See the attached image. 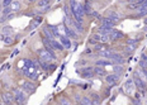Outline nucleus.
I'll use <instances>...</instances> for the list:
<instances>
[{
  "instance_id": "nucleus-25",
  "label": "nucleus",
  "mask_w": 147,
  "mask_h": 105,
  "mask_svg": "<svg viewBox=\"0 0 147 105\" xmlns=\"http://www.w3.org/2000/svg\"><path fill=\"white\" fill-rule=\"evenodd\" d=\"M100 38H102V37L98 34V33H95V34H93V36L90 37V39H89V43H90V44H96V43L100 42Z\"/></svg>"
},
{
  "instance_id": "nucleus-29",
  "label": "nucleus",
  "mask_w": 147,
  "mask_h": 105,
  "mask_svg": "<svg viewBox=\"0 0 147 105\" xmlns=\"http://www.w3.org/2000/svg\"><path fill=\"white\" fill-rule=\"evenodd\" d=\"M145 15H147V8L142 7V8H140L138 10H137V14H136V17H140V18H142V17H145Z\"/></svg>"
},
{
  "instance_id": "nucleus-43",
  "label": "nucleus",
  "mask_w": 147,
  "mask_h": 105,
  "mask_svg": "<svg viewBox=\"0 0 147 105\" xmlns=\"http://www.w3.org/2000/svg\"><path fill=\"white\" fill-rule=\"evenodd\" d=\"M74 105H81L80 103H76V104H74Z\"/></svg>"
},
{
  "instance_id": "nucleus-39",
  "label": "nucleus",
  "mask_w": 147,
  "mask_h": 105,
  "mask_svg": "<svg viewBox=\"0 0 147 105\" xmlns=\"http://www.w3.org/2000/svg\"><path fill=\"white\" fill-rule=\"evenodd\" d=\"M4 38H5V36L3 34V33H0V41L3 42V41H4Z\"/></svg>"
},
{
  "instance_id": "nucleus-33",
  "label": "nucleus",
  "mask_w": 147,
  "mask_h": 105,
  "mask_svg": "<svg viewBox=\"0 0 147 105\" xmlns=\"http://www.w3.org/2000/svg\"><path fill=\"white\" fill-rule=\"evenodd\" d=\"M104 49H105V44H104V43H96V44H94V51L102 52Z\"/></svg>"
},
{
  "instance_id": "nucleus-26",
  "label": "nucleus",
  "mask_w": 147,
  "mask_h": 105,
  "mask_svg": "<svg viewBox=\"0 0 147 105\" xmlns=\"http://www.w3.org/2000/svg\"><path fill=\"white\" fill-rule=\"evenodd\" d=\"M113 71H114L115 75L121 76L122 73H123V71H124V67L121 66V65H114V66H113Z\"/></svg>"
},
{
  "instance_id": "nucleus-1",
  "label": "nucleus",
  "mask_w": 147,
  "mask_h": 105,
  "mask_svg": "<svg viewBox=\"0 0 147 105\" xmlns=\"http://www.w3.org/2000/svg\"><path fill=\"white\" fill-rule=\"evenodd\" d=\"M133 82H134V86H136V89L138 90V92L141 95H142L143 98L147 96V82L145 81V80L140 79L138 76H137V73L134 72L133 73Z\"/></svg>"
},
{
  "instance_id": "nucleus-46",
  "label": "nucleus",
  "mask_w": 147,
  "mask_h": 105,
  "mask_svg": "<svg viewBox=\"0 0 147 105\" xmlns=\"http://www.w3.org/2000/svg\"><path fill=\"white\" fill-rule=\"evenodd\" d=\"M146 82H147V79H146Z\"/></svg>"
},
{
  "instance_id": "nucleus-11",
  "label": "nucleus",
  "mask_w": 147,
  "mask_h": 105,
  "mask_svg": "<svg viewBox=\"0 0 147 105\" xmlns=\"http://www.w3.org/2000/svg\"><path fill=\"white\" fill-rule=\"evenodd\" d=\"M110 41H119V39H122V38H124V34L121 32V30H117V29H114L113 28V30L110 32Z\"/></svg>"
},
{
  "instance_id": "nucleus-10",
  "label": "nucleus",
  "mask_w": 147,
  "mask_h": 105,
  "mask_svg": "<svg viewBox=\"0 0 147 105\" xmlns=\"http://www.w3.org/2000/svg\"><path fill=\"white\" fill-rule=\"evenodd\" d=\"M1 101H3V103H7V104H13V103H15V99H14L13 92H10V91L3 92V94H1Z\"/></svg>"
},
{
  "instance_id": "nucleus-14",
  "label": "nucleus",
  "mask_w": 147,
  "mask_h": 105,
  "mask_svg": "<svg viewBox=\"0 0 147 105\" xmlns=\"http://www.w3.org/2000/svg\"><path fill=\"white\" fill-rule=\"evenodd\" d=\"M63 29H65V34H66V37H69V38H74V39H78V38H79L78 33H76L75 30L71 28V27L63 26Z\"/></svg>"
},
{
  "instance_id": "nucleus-19",
  "label": "nucleus",
  "mask_w": 147,
  "mask_h": 105,
  "mask_svg": "<svg viewBox=\"0 0 147 105\" xmlns=\"http://www.w3.org/2000/svg\"><path fill=\"white\" fill-rule=\"evenodd\" d=\"M114 22L113 20H110L108 17H104V18H102V26H104V27H108V28H113L114 27Z\"/></svg>"
},
{
  "instance_id": "nucleus-44",
  "label": "nucleus",
  "mask_w": 147,
  "mask_h": 105,
  "mask_svg": "<svg viewBox=\"0 0 147 105\" xmlns=\"http://www.w3.org/2000/svg\"><path fill=\"white\" fill-rule=\"evenodd\" d=\"M145 24H146V26H147V19H145Z\"/></svg>"
},
{
  "instance_id": "nucleus-38",
  "label": "nucleus",
  "mask_w": 147,
  "mask_h": 105,
  "mask_svg": "<svg viewBox=\"0 0 147 105\" xmlns=\"http://www.w3.org/2000/svg\"><path fill=\"white\" fill-rule=\"evenodd\" d=\"M4 22H7V18H5V17H3V15H1V17H0V24H1V23H4Z\"/></svg>"
},
{
  "instance_id": "nucleus-23",
  "label": "nucleus",
  "mask_w": 147,
  "mask_h": 105,
  "mask_svg": "<svg viewBox=\"0 0 147 105\" xmlns=\"http://www.w3.org/2000/svg\"><path fill=\"white\" fill-rule=\"evenodd\" d=\"M108 18H109L110 20H113V22H114V23H118L119 19H121V15H119V14H118L115 10H113V11H110V13H109Z\"/></svg>"
},
{
  "instance_id": "nucleus-4",
  "label": "nucleus",
  "mask_w": 147,
  "mask_h": 105,
  "mask_svg": "<svg viewBox=\"0 0 147 105\" xmlns=\"http://www.w3.org/2000/svg\"><path fill=\"white\" fill-rule=\"evenodd\" d=\"M20 72H22L26 77H28L29 80H37L39 71L37 69H33V67H32V69H26V67H24V69L20 70Z\"/></svg>"
},
{
  "instance_id": "nucleus-16",
  "label": "nucleus",
  "mask_w": 147,
  "mask_h": 105,
  "mask_svg": "<svg viewBox=\"0 0 147 105\" xmlns=\"http://www.w3.org/2000/svg\"><path fill=\"white\" fill-rule=\"evenodd\" d=\"M89 98H90L93 105H100V104H102V98L99 96V94H98V92H91Z\"/></svg>"
},
{
  "instance_id": "nucleus-42",
  "label": "nucleus",
  "mask_w": 147,
  "mask_h": 105,
  "mask_svg": "<svg viewBox=\"0 0 147 105\" xmlns=\"http://www.w3.org/2000/svg\"><path fill=\"white\" fill-rule=\"evenodd\" d=\"M0 105H11V104H7V103H3V101H0Z\"/></svg>"
},
{
  "instance_id": "nucleus-13",
  "label": "nucleus",
  "mask_w": 147,
  "mask_h": 105,
  "mask_svg": "<svg viewBox=\"0 0 147 105\" xmlns=\"http://www.w3.org/2000/svg\"><path fill=\"white\" fill-rule=\"evenodd\" d=\"M46 28L48 29V32L51 33L52 36H53V38H60V32H59V27L57 26H52V24H47V27Z\"/></svg>"
},
{
  "instance_id": "nucleus-6",
  "label": "nucleus",
  "mask_w": 147,
  "mask_h": 105,
  "mask_svg": "<svg viewBox=\"0 0 147 105\" xmlns=\"http://www.w3.org/2000/svg\"><path fill=\"white\" fill-rule=\"evenodd\" d=\"M20 89H22L24 92H27L28 95L33 94V92L36 91V86L33 85L32 81H23L22 84H20Z\"/></svg>"
},
{
  "instance_id": "nucleus-35",
  "label": "nucleus",
  "mask_w": 147,
  "mask_h": 105,
  "mask_svg": "<svg viewBox=\"0 0 147 105\" xmlns=\"http://www.w3.org/2000/svg\"><path fill=\"white\" fill-rule=\"evenodd\" d=\"M3 42H4L7 46H10L11 43L14 42L13 41V37H11V36H5V38H4V41H3Z\"/></svg>"
},
{
  "instance_id": "nucleus-32",
  "label": "nucleus",
  "mask_w": 147,
  "mask_h": 105,
  "mask_svg": "<svg viewBox=\"0 0 147 105\" xmlns=\"http://www.w3.org/2000/svg\"><path fill=\"white\" fill-rule=\"evenodd\" d=\"M138 38H136V39H132V38H131V39H127V41H125V44H127V46H134V47H136V46L137 44H138Z\"/></svg>"
},
{
  "instance_id": "nucleus-12",
  "label": "nucleus",
  "mask_w": 147,
  "mask_h": 105,
  "mask_svg": "<svg viewBox=\"0 0 147 105\" xmlns=\"http://www.w3.org/2000/svg\"><path fill=\"white\" fill-rule=\"evenodd\" d=\"M115 52L113 51V49H109V48H105L104 51H102V52H99V56L100 57H103L104 60H112V57H113V55H114Z\"/></svg>"
},
{
  "instance_id": "nucleus-2",
  "label": "nucleus",
  "mask_w": 147,
  "mask_h": 105,
  "mask_svg": "<svg viewBox=\"0 0 147 105\" xmlns=\"http://www.w3.org/2000/svg\"><path fill=\"white\" fill-rule=\"evenodd\" d=\"M37 55H38V60L42 61V62L45 63H52L55 60H56V55L55 53H51V52H48L47 49H38L37 51Z\"/></svg>"
},
{
  "instance_id": "nucleus-22",
  "label": "nucleus",
  "mask_w": 147,
  "mask_h": 105,
  "mask_svg": "<svg viewBox=\"0 0 147 105\" xmlns=\"http://www.w3.org/2000/svg\"><path fill=\"white\" fill-rule=\"evenodd\" d=\"M110 65H112V61L104 60V58H100V60L95 61V66H99V67H105V66H110Z\"/></svg>"
},
{
  "instance_id": "nucleus-37",
  "label": "nucleus",
  "mask_w": 147,
  "mask_h": 105,
  "mask_svg": "<svg viewBox=\"0 0 147 105\" xmlns=\"http://www.w3.org/2000/svg\"><path fill=\"white\" fill-rule=\"evenodd\" d=\"M60 105H72V104L70 103L67 99H61V100H60Z\"/></svg>"
},
{
  "instance_id": "nucleus-9",
  "label": "nucleus",
  "mask_w": 147,
  "mask_h": 105,
  "mask_svg": "<svg viewBox=\"0 0 147 105\" xmlns=\"http://www.w3.org/2000/svg\"><path fill=\"white\" fill-rule=\"evenodd\" d=\"M118 80H119V76L115 75V73H109V75L105 76V82L110 86V88L117 85L118 84Z\"/></svg>"
},
{
  "instance_id": "nucleus-24",
  "label": "nucleus",
  "mask_w": 147,
  "mask_h": 105,
  "mask_svg": "<svg viewBox=\"0 0 147 105\" xmlns=\"http://www.w3.org/2000/svg\"><path fill=\"white\" fill-rule=\"evenodd\" d=\"M51 44H52V48L55 49V51H63L62 44L60 43V41H56V39H53V41H51Z\"/></svg>"
},
{
  "instance_id": "nucleus-5",
  "label": "nucleus",
  "mask_w": 147,
  "mask_h": 105,
  "mask_svg": "<svg viewBox=\"0 0 147 105\" xmlns=\"http://www.w3.org/2000/svg\"><path fill=\"white\" fill-rule=\"evenodd\" d=\"M78 72L81 75L82 79H91L93 76H95V75H94V67H91V66L78 70Z\"/></svg>"
},
{
  "instance_id": "nucleus-18",
  "label": "nucleus",
  "mask_w": 147,
  "mask_h": 105,
  "mask_svg": "<svg viewBox=\"0 0 147 105\" xmlns=\"http://www.w3.org/2000/svg\"><path fill=\"white\" fill-rule=\"evenodd\" d=\"M94 75H96V76H100V77H103V76H107V75H108V73H107V71L104 70V67L94 66Z\"/></svg>"
},
{
  "instance_id": "nucleus-34",
  "label": "nucleus",
  "mask_w": 147,
  "mask_h": 105,
  "mask_svg": "<svg viewBox=\"0 0 147 105\" xmlns=\"http://www.w3.org/2000/svg\"><path fill=\"white\" fill-rule=\"evenodd\" d=\"M11 13H13V10H11V8L9 7V8H4L3 9V17H9V15H10Z\"/></svg>"
},
{
  "instance_id": "nucleus-15",
  "label": "nucleus",
  "mask_w": 147,
  "mask_h": 105,
  "mask_svg": "<svg viewBox=\"0 0 147 105\" xmlns=\"http://www.w3.org/2000/svg\"><path fill=\"white\" fill-rule=\"evenodd\" d=\"M60 43L62 44V47L65 48V49H70V48H71V41H70L69 37L61 36L60 37Z\"/></svg>"
},
{
  "instance_id": "nucleus-7",
  "label": "nucleus",
  "mask_w": 147,
  "mask_h": 105,
  "mask_svg": "<svg viewBox=\"0 0 147 105\" xmlns=\"http://www.w3.org/2000/svg\"><path fill=\"white\" fill-rule=\"evenodd\" d=\"M123 90L125 91V94H127V95H132V94L136 92V91H134V90H136V86H134L133 80H127V81L124 82Z\"/></svg>"
},
{
  "instance_id": "nucleus-21",
  "label": "nucleus",
  "mask_w": 147,
  "mask_h": 105,
  "mask_svg": "<svg viewBox=\"0 0 147 105\" xmlns=\"http://www.w3.org/2000/svg\"><path fill=\"white\" fill-rule=\"evenodd\" d=\"M13 32H14V29H13V27H10V26H5L0 29V33H3L4 36H11Z\"/></svg>"
},
{
  "instance_id": "nucleus-41",
  "label": "nucleus",
  "mask_w": 147,
  "mask_h": 105,
  "mask_svg": "<svg viewBox=\"0 0 147 105\" xmlns=\"http://www.w3.org/2000/svg\"><path fill=\"white\" fill-rule=\"evenodd\" d=\"M85 53H86V55H90V53H91V49H89V48H88L86 51H85Z\"/></svg>"
},
{
  "instance_id": "nucleus-8",
  "label": "nucleus",
  "mask_w": 147,
  "mask_h": 105,
  "mask_svg": "<svg viewBox=\"0 0 147 105\" xmlns=\"http://www.w3.org/2000/svg\"><path fill=\"white\" fill-rule=\"evenodd\" d=\"M112 65L114 66V65H121V66H123V65L125 63V57L122 56V53H117L115 52L114 55H113V57H112Z\"/></svg>"
},
{
  "instance_id": "nucleus-27",
  "label": "nucleus",
  "mask_w": 147,
  "mask_h": 105,
  "mask_svg": "<svg viewBox=\"0 0 147 105\" xmlns=\"http://www.w3.org/2000/svg\"><path fill=\"white\" fill-rule=\"evenodd\" d=\"M41 22H42V19L41 18H36V19H33L32 22H30V26H29V29H34V28H37V27L41 24Z\"/></svg>"
},
{
  "instance_id": "nucleus-28",
  "label": "nucleus",
  "mask_w": 147,
  "mask_h": 105,
  "mask_svg": "<svg viewBox=\"0 0 147 105\" xmlns=\"http://www.w3.org/2000/svg\"><path fill=\"white\" fill-rule=\"evenodd\" d=\"M79 103H80L81 105H93V103H91V100H90L89 96H81Z\"/></svg>"
},
{
  "instance_id": "nucleus-20",
  "label": "nucleus",
  "mask_w": 147,
  "mask_h": 105,
  "mask_svg": "<svg viewBox=\"0 0 147 105\" xmlns=\"http://www.w3.org/2000/svg\"><path fill=\"white\" fill-rule=\"evenodd\" d=\"M140 67L143 70H147V55L142 53L140 57Z\"/></svg>"
},
{
  "instance_id": "nucleus-31",
  "label": "nucleus",
  "mask_w": 147,
  "mask_h": 105,
  "mask_svg": "<svg viewBox=\"0 0 147 105\" xmlns=\"http://www.w3.org/2000/svg\"><path fill=\"white\" fill-rule=\"evenodd\" d=\"M37 5H38L39 8H46V7H48L50 5V0H39L38 3H37Z\"/></svg>"
},
{
  "instance_id": "nucleus-3",
  "label": "nucleus",
  "mask_w": 147,
  "mask_h": 105,
  "mask_svg": "<svg viewBox=\"0 0 147 105\" xmlns=\"http://www.w3.org/2000/svg\"><path fill=\"white\" fill-rule=\"evenodd\" d=\"M13 95H14V99H15V103L17 105H24L27 101V95L20 88H15L13 89Z\"/></svg>"
},
{
  "instance_id": "nucleus-45",
  "label": "nucleus",
  "mask_w": 147,
  "mask_h": 105,
  "mask_svg": "<svg viewBox=\"0 0 147 105\" xmlns=\"http://www.w3.org/2000/svg\"><path fill=\"white\" fill-rule=\"evenodd\" d=\"M0 9H1V5H0Z\"/></svg>"
},
{
  "instance_id": "nucleus-30",
  "label": "nucleus",
  "mask_w": 147,
  "mask_h": 105,
  "mask_svg": "<svg viewBox=\"0 0 147 105\" xmlns=\"http://www.w3.org/2000/svg\"><path fill=\"white\" fill-rule=\"evenodd\" d=\"M20 7H22V5H20L19 1H13V3H11V5H10V8H11V10H13V11H19Z\"/></svg>"
},
{
  "instance_id": "nucleus-17",
  "label": "nucleus",
  "mask_w": 147,
  "mask_h": 105,
  "mask_svg": "<svg viewBox=\"0 0 147 105\" xmlns=\"http://www.w3.org/2000/svg\"><path fill=\"white\" fill-rule=\"evenodd\" d=\"M113 30V28H108V27H104V26H100L99 28H98V34L100 37L102 36H107V34H110V32Z\"/></svg>"
},
{
  "instance_id": "nucleus-40",
  "label": "nucleus",
  "mask_w": 147,
  "mask_h": 105,
  "mask_svg": "<svg viewBox=\"0 0 147 105\" xmlns=\"http://www.w3.org/2000/svg\"><path fill=\"white\" fill-rule=\"evenodd\" d=\"M109 94H110L109 89H107V90H105V96H109Z\"/></svg>"
},
{
  "instance_id": "nucleus-36",
  "label": "nucleus",
  "mask_w": 147,
  "mask_h": 105,
  "mask_svg": "<svg viewBox=\"0 0 147 105\" xmlns=\"http://www.w3.org/2000/svg\"><path fill=\"white\" fill-rule=\"evenodd\" d=\"M100 42H102V43H108V42H110V36L109 34L102 36V38H100Z\"/></svg>"
}]
</instances>
